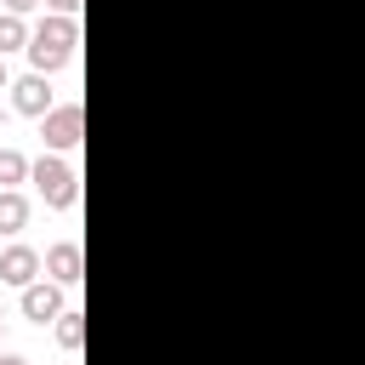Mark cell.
<instances>
[{
    "instance_id": "cell-9",
    "label": "cell",
    "mask_w": 365,
    "mask_h": 365,
    "mask_svg": "<svg viewBox=\"0 0 365 365\" xmlns=\"http://www.w3.org/2000/svg\"><path fill=\"white\" fill-rule=\"evenodd\" d=\"M57 342H63L68 354L86 342V314H80V308H63V314H57Z\"/></svg>"
},
{
    "instance_id": "cell-7",
    "label": "cell",
    "mask_w": 365,
    "mask_h": 365,
    "mask_svg": "<svg viewBox=\"0 0 365 365\" xmlns=\"http://www.w3.org/2000/svg\"><path fill=\"white\" fill-rule=\"evenodd\" d=\"M46 274H51L57 285H80V274H86V257H80V245H74V240H57V245L46 251Z\"/></svg>"
},
{
    "instance_id": "cell-4",
    "label": "cell",
    "mask_w": 365,
    "mask_h": 365,
    "mask_svg": "<svg viewBox=\"0 0 365 365\" xmlns=\"http://www.w3.org/2000/svg\"><path fill=\"white\" fill-rule=\"evenodd\" d=\"M40 268H46V257L34 251V245H6L0 251V285H34L40 279Z\"/></svg>"
},
{
    "instance_id": "cell-12",
    "label": "cell",
    "mask_w": 365,
    "mask_h": 365,
    "mask_svg": "<svg viewBox=\"0 0 365 365\" xmlns=\"http://www.w3.org/2000/svg\"><path fill=\"white\" fill-rule=\"evenodd\" d=\"M46 11H57V17H74V11H80V0H46Z\"/></svg>"
},
{
    "instance_id": "cell-2",
    "label": "cell",
    "mask_w": 365,
    "mask_h": 365,
    "mask_svg": "<svg viewBox=\"0 0 365 365\" xmlns=\"http://www.w3.org/2000/svg\"><path fill=\"white\" fill-rule=\"evenodd\" d=\"M29 182H34V194H40L46 205H57V211H68V205L80 200V171H74L68 160H57V154H40V160L29 165Z\"/></svg>"
},
{
    "instance_id": "cell-3",
    "label": "cell",
    "mask_w": 365,
    "mask_h": 365,
    "mask_svg": "<svg viewBox=\"0 0 365 365\" xmlns=\"http://www.w3.org/2000/svg\"><path fill=\"white\" fill-rule=\"evenodd\" d=\"M40 137H46V154H68V148H80V137H86V114H80V103H63V108L40 114Z\"/></svg>"
},
{
    "instance_id": "cell-8",
    "label": "cell",
    "mask_w": 365,
    "mask_h": 365,
    "mask_svg": "<svg viewBox=\"0 0 365 365\" xmlns=\"http://www.w3.org/2000/svg\"><path fill=\"white\" fill-rule=\"evenodd\" d=\"M23 222H29V200L17 188H0V234H23Z\"/></svg>"
},
{
    "instance_id": "cell-14",
    "label": "cell",
    "mask_w": 365,
    "mask_h": 365,
    "mask_svg": "<svg viewBox=\"0 0 365 365\" xmlns=\"http://www.w3.org/2000/svg\"><path fill=\"white\" fill-rule=\"evenodd\" d=\"M0 365H29V359H23V354H6V348H0Z\"/></svg>"
},
{
    "instance_id": "cell-1",
    "label": "cell",
    "mask_w": 365,
    "mask_h": 365,
    "mask_svg": "<svg viewBox=\"0 0 365 365\" xmlns=\"http://www.w3.org/2000/svg\"><path fill=\"white\" fill-rule=\"evenodd\" d=\"M74 46H80V23H74V17H57V11H46V17L29 29V63H34L40 74L63 68V63L74 57Z\"/></svg>"
},
{
    "instance_id": "cell-15",
    "label": "cell",
    "mask_w": 365,
    "mask_h": 365,
    "mask_svg": "<svg viewBox=\"0 0 365 365\" xmlns=\"http://www.w3.org/2000/svg\"><path fill=\"white\" fill-rule=\"evenodd\" d=\"M0 91H6V57H0Z\"/></svg>"
},
{
    "instance_id": "cell-13",
    "label": "cell",
    "mask_w": 365,
    "mask_h": 365,
    "mask_svg": "<svg viewBox=\"0 0 365 365\" xmlns=\"http://www.w3.org/2000/svg\"><path fill=\"white\" fill-rule=\"evenodd\" d=\"M34 6H46V0H6V11H17V17H23V11H34Z\"/></svg>"
},
{
    "instance_id": "cell-11",
    "label": "cell",
    "mask_w": 365,
    "mask_h": 365,
    "mask_svg": "<svg viewBox=\"0 0 365 365\" xmlns=\"http://www.w3.org/2000/svg\"><path fill=\"white\" fill-rule=\"evenodd\" d=\"M23 177H29V160L17 148H0V188H17Z\"/></svg>"
},
{
    "instance_id": "cell-6",
    "label": "cell",
    "mask_w": 365,
    "mask_h": 365,
    "mask_svg": "<svg viewBox=\"0 0 365 365\" xmlns=\"http://www.w3.org/2000/svg\"><path fill=\"white\" fill-rule=\"evenodd\" d=\"M11 108H17V114H51V108H57V103H51V80H46L40 68L23 74V80L11 86Z\"/></svg>"
},
{
    "instance_id": "cell-10",
    "label": "cell",
    "mask_w": 365,
    "mask_h": 365,
    "mask_svg": "<svg viewBox=\"0 0 365 365\" xmlns=\"http://www.w3.org/2000/svg\"><path fill=\"white\" fill-rule=\"evenodd\" d=\"M6 51H29V29H23L17 11H0V57Z\"/></svg>"
},
{
    "instance_id": "cell-5",
    "label": "cell",
    "mask_w": 365,
    "mask_h": 365,
    "mask_svg": "<svg viewBox=\"0 0 365 365\" xmlns=\"http://www.w3.org/2000/svg\"><path fill=\"white\" fill-rule=\"evenodd\" d=\"M23 314L40 319V325H57V314H63V285H57V279H34V285H23Z\"/></svg>"
}]
</instances>
